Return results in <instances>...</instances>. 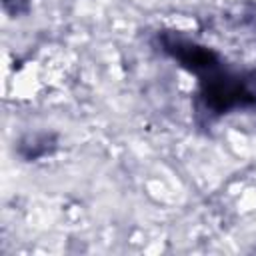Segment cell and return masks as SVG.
<instances>
[{
	"instance_id": "2",
	"label": "cell",
	"mask_w": 256,
	"mask_h": 256,
	"mask_svg": "<svg viewBox=\"0 0 256 256\" xmlns=\"http://www.w3.org/2000/svg\"><path fill=\"white\" fill-rule=\"evenodd\" d=\"M164 46L166 50L178 58L186 68H190L192 72H212L216 68V56L208 50V48H202V46H196V44H190V42H184V40H164Z\"/></svg>"
},
{
	"instance_id": "1",
	"label": "cell",
	"mask_w": 256,
	"mask_h": 256,
	"mask_svg": "<svg viewBox=\"0 0 256 256\" xmlns=\"http://www.w3.org/2000/svg\"><path fill=\"white\" fill-rule=\"evenodd\" d=\"M202 100L214 112L256 104V92L238 74L212 72L202 80Z\"/></svg>"
}]
</instances>
